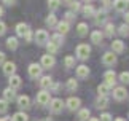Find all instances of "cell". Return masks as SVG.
<instances>
[{
	"mask_svg": "<svg viewBox=\"0 0 129 121\" xmlns=\"http://www.w3.org/2000/svg\"><path fill=\"white\" fill-rule=\"evenodd\" d=\"M115 121H124V119H123V118H116Z\"/></svg>",
	"mask_w": 129,
	"mask_h": 121,
	"instance_id": "cell-52",
	"label": "cell"
},
{
	"mask_svg": "<svg viewBox=\"0 0 129 121\" xmlns=\"http://www.w3.org/2000/svg\"><path fill=\"white\" fill-rule=\"evenodd\" d=\"M64 2H66V3H72L73 0H64Z\"/></svg>",
	"mask_w": 129,
	"mask_h": 121,
	"instance_id": "cell-51",
	"label": "cell"
},
{
	"mask_svg": "<svg viewBox=\"0 0 129 121\" xmlns=\"http://www.w3.org/2000/svg\"><path fill=\"white\" fill-rule=\"evenodd\" d=\"M37 102L40 105H46L49 104V93H46V91H42V93H38L37 96Z\"/></svg>",
	"mask_w": 129,
	"mask_h": 121,
	"instance_id": "cell-7",
	"label": "cell"
},
{
	"mask_svg": "<svg viewBox=\"0 0 129 121\" xmlns=\"http://www.w3.org/2000/svg\"><path fill=\"white\" fill-rule=\"evenodd\" d=\"M104 78H105V84H107L108 88L113 86V84H115V81H116V75H115V72H113V70H108V72H105Z\"/></svg>",
	"mask_w": 129,
	"mask_h": 121,
	"instance_id": "cell-5",
	"label": "cell"
},
{
	"mask_svg": "<svg viewBox=\"0 0 129 121\" xmlns=\"http://www.w3.org/2000/svg\"><path fill=\"white\" fill-rule=\"evenodd\" d=\"M5 30H7V26H5L3 22H0V35H3V34H5Z\"/></svg>",
	"mask_w": 129,
	"mask_h": 121,
	"instance_id": "cell-43",
	"label": "cell"
},
{
	"mask_svg": "<svg viewBox=\"0 0 129 121\" xmlns=\"http://www.w3.org/2000/svg\"><path fill=\"white\" fill-rule=\"evenodd\" d=\"M2 14H3V8L0 7V16H2Z\"/></svg>",
	"mask_w": 129,
	"mask_h": 121,
	"instance_id": "cell-50",
	"label": "cell"
},
{
	"mask_svg": "<svg viewBox=\"0 0 129 121\" xmlns=\"http://www.w3.org/2000/svg\"><path fill=\"white\" fill-rule=\"evenodd\" d=\"M3 99L7 100V102H11V100L16 99L14 89H11V88H7V89H5V91H3Z\"/></svg>",
	"mask_w": 129,
	"mask_h": 121,
	"instance_id": "cell-12",
	"label": "cell"
},
{
	"mask_svg": "<svg viewBox=\"0 0 129 121\" xmlns=\"http://www.w3.org/2000/svg\"><path fill=\"white\" fill-rule=\"evenodd\" d=\"M59 3H61V0H48V5L51 10H56L59 7Z\"/></svg>",
	"mask_w": 129,
	"mask_h": 121,
	"instance_id": "cell-35",
	"label": "cell"
},
{
	"mask_svg": "<svg viewBox=\"0 0 129 121\" xmlns=\"http://www.w3.org/2000/svg\"><path fill=\"white\" fill-rule=\"evenodd\" d=\"M8 110V102L5 99H0V113H5Z\"/></svg>",
	"mask_w": 129,
	"mask_h": 121,
	"instance_id": "cell-30",
	"label": "cell"
},
{
	"mask_svg": "<svg viewBox=\"0 0 129 121\" xmlns=\"http://www.w3.org/2000/svg\"><path fill=\"white\" fill-rule=\"evenodd\" d=\"M27 115L26 113H22V112H18V113H14V116H13V119L11 121H27Z\"/></svg>",
	"mask_w": 129,
	"mask_h": 121,
	"instance_id": "cell-23",
	"label": "cell"
},
{
	"mask_svg": "<svg viewBox=\"0 0 129 121\" xmlns=\"http://www.w3.org/2000/svg\"><path fill=\"white\" fill-rule=\"evenodd\" d=\"M102 60H104V64L112 65V64L116 62V56L113 53H105V54H104V57H102Z\"/></svg>",
	"mask_w": 129,
	"mask_h": 121,
	"instance_id": "cell-13",
	"label": "cell"
},
{
	"mask_svg": "<svg viewBox=\"0 0 129 121\" xmlns=\"http://www.w3.org/2000/svg\"><path fill=\"white\" fill-rule=\"evenodd\" d=\"M80 99H78V97H70V99H69L67 100V107L69 108H70V110H77L78 107H80Z\"/></svg>",
	"mask_w": 129,
	"mask_h": 121,
	"instance_id": "cell-16",
	"label": "cell"
},
{
	"mask_svg": "<svg viewBox=\"0 0 129 121\" xmlns=\"http://www.w3.org/2000/svg\"><path fill=\"white\" fill-rule=\"evenodd\" d=\"M46 24H48L49 27H51V26H56V24H57V21H56V16H53V14H49V16L46 18Z\"/></svg>",
	"mask_w": 129,
	"mask_h": 121,
	"instance_id": "cell-31",
	"label": "cell"
},
{
	"mask_svg": "<svg viewBox=\"0 0 129 121\" xmlns=\"http://www.w3.org/2000/svg\"><path fill=\"white\" fill-rule=\"evenodd\" d=\"M7 46H8L10 49H16V48H18V40L14 38V37H10V38L7 40Z\"/></svg>",
	"mask_w": 129,
	"mask_h": 121,
	"instance_id": "cell-24",
	"label": "cell"
},
{
	"mask_svg": "<svg viewBox=\"0 0 129 121\" xmlns=\"http://www.w3.org/2000/svg\"><path fill=\"white\" fill-rule=\"evenodd\" d=\"M64 62H66V67H73V64H75V59H73L72 56H67Z\"/></svg>",
	"mask_w": 129,
	"mask_h": 121,
	"instance_id": "cell-36",
	"label": "cell"
},
{
	"mask_svg": "<svg viewBox=\"0 0 129 121\" xmlns=\"http://www.w3.org/2000/svg\"><path fill=\"white\" fill-rule=\"evenodd\" d=\"M46 121H51V119H46Z\"/></svg>",
	"mask_w": 129,
	"mask_h": 121,
	"instance_id": "cell-54",
	"label": "cell"
},
{
	"mask_svg": "<svg viewBox=\"0 0 129 121\" xmlns=\"http://www.w3.org/2000/svg\"><path fill=\"white\" fill-rule=\"evenodd\" d=\"M99 121H112V116L108 113H104V115H101V119Z\"/></svg>",
	"mask_w": 129,
	"mask_h": 121,
	"instance_id": "cell-41",
	"label": "cell"
},
{
	"mask_svg": "<svg viewBox=\"0 0 129 121\" xmlns=\"http://www.w3.org/2000/svg\"><path fill=\"white\" fill-rule=\"evenodd\" d=\"M29 75H30L32 78H37L42 75V65L38 64H30L29 65Z\"/></svg>",
	"mask_w": 129,
	"mask_h": 121,
	"instance_id": "cell-4",
	"label": "cell"
},
{
	"mask_svg": "<svg viewBox=\"0 0 129 121\" xmlns=\"http://www.w3.org/2000/svg\"><path fill=\"white\" fill-rule=\"evenodd\" d=\"M120 80H121L123 83H129V72H123L120 75Z\"/></svg>",
	"mask_w": 129,
	"mask_h": 121,
	"instance_id": "cell-38",
	"label": "cell"
},
{
	"mask_svg": "<svg viewBox=\"0 0 129 121\" xmlns=\"http://www.w3.org/2000/svg\"><path fill=\"white\" fill-rule=\"evenodd\" d=\"M83 13H85L86 16H92V14H94V8L91 7V5H86V7L83 8Z\"/></svg>",
	"mask_w": 129,
	"mask_h": 121,
	"instance_id": "cell-32",
	"label": "cell"
},
{
	"mask_svg": "<svg viewBox=\"0 0 129 121\" xmlns=\"http://www.w3.org/2000/svg\"><path fill=\"white\" fill-rule=\"evenodd\" d=\"M104 21H105V14H104V13H99L97 18H96V22L99 24V22H104Z\"/></svg>",
	"mask_w": 129,
	"mask_h": 121,
	"instance_id": "cell-40",
	"label": "cell"
},
{
	"mask_svg": "<svg viewBox=\"0 0 129 121\" xmlns=\"http://www.w3.org/2000/svg\"><path fill=\"white\" fill-rule=\"evenodd\" d=\"M35 42L38 45H45L48 42V34H46V30H37L35 32Z\"/></svg>",
	"mask_w": 129,
	"mask_h": 121,
	"instance_id": "cell-3",
	"label": "cell"
},
{
	"mask_svg": "<svg viewBox=\"0 0 129 121\" xmlns=\"http://www.w3.org/2000/svg\"><path fill=\"white\" fill-rule=\"evenodd\" d=\"M85 2H86V3H91V2H92V0H85Z\"/></svg>",
	"mask_w": 129,
	"mask_h": 121,
	"instance_id": "cell-53",
	"label": "cell"
},
{
	"mask_svg": "<svg viewBox=\"0 0 129 121\" xmlns=\"http://www.w3.org/2000/svg\"><path fill=\"white\" fill-rule=\"evenodd\" d=\"M3 3H7V5H13V3H14V0H3Z\"/></svg>",
	"mask_w": 129,
	"mask_h": 121,
	"instance_id": "cell-46",
	"label": "cell"
},
{
	"mask_svg": "<svg viewBox=\"0 0 129 121\" xmlns=\"http://www.w3.org/2000/svg\"><path fill=\"white\" fill-rule=\"evenodd\" d=\"M46 49H48V54H54V53L57 51V46H56L54 43H51V42H49V43L46 45Z\"/></svg>",
	"mask_w": 129,
	"mask_h": 121,
	"instance_id": "cell-29",
	"label": "cell"
},
{
	"mask_svg": "<svg viewBox=\"0 0 129 121\" xmlns=\"http://www.w3.org/2000/svg\"><path fill=\"white\" fill-rule=\"evenodd\" d=\"M126 96H127V91L126 88H115V91H113V97H115L116 100H124L126 99Z\"/></svg>",
	"mask_w": 129,
	"mask_h": 121,
	"instance_id": "cell-6",
	"label": "cell"
},
{
	"mask_svg": "<svg viewBox=\"0 0 129 121\" xmlns=\"http://www.w3.org/2000/svg\"><path fill=\"white\" fill-rule=\"evenodd\" d=\"M112 49H113V53H123L124 43H123L121 40H113L112 42Z\"/></svg>",
	"mask_w": 129,
	"mask_h": 121,
	"instance_id": "cell-11",
	"label": "cell"
},
{
	"mask_svg": "<svg viewBox=\"0 0 129 121\" xmlns=\"http://www.w3.org/2000/svg\"><path fill=\"white\" fill-rule=\"evenodd\" d=\"M78 118H80V119H88V118H89V110H88V108L80 110V113H78Z\"/></svg>",
	"mask_w": 129,
	"mask_h": 121,
	"instance_id": "cell-28",
	"label": "cell"
},
{
	"mask_svg": "<svg viewBox=\"0 0 129 121\" xmlns=\"http://www.w3.org/2000/svg\"><path fill=\"white\" fill-rule=\"evenodd\" d=\"M66 18H67V21H72V19L75 18V16H73V13H72V11H69V13H66Z\"/></svg>",
	"mask_w": 129,
	"mask_h": 121,
	"instance_id": "cell-44",
	"label": "cell"
},
{
	"mask_svg": "<svg viewBox=\"0 0 129 121\" xmlns=\"http://www.w3.org/2000/svg\"><path fill=\"white\" fill-rule=\"evenodd\" d=\"M19 86H21V78H19L18 75H11V77H10V88L16 89Z\"/></svg>",
	"mask_w": 129,
	"mask_h": 121,
	"instance_id": "cell-17",
	"label": "cell"
},
{
	"mask_svg": "<svg viewBox=\"0 0 129 121\" xmlns=\"http://www.w3.org/2000/svg\"><path fill=\"white\" fill-rule=\"evenodd\" d=\"M49 107H51V112H53V113H59V112H62V107H64L62 99H53Z\"/></svg>",
	"mask_w": 129,
	"mask_h": 121,
	"instance_id": "cell-2",
	"label": "cell"
},
{
	"mask_svg": "<svg viewBox=\"0 0 129 121\" xmlns=\"http://www.w3.org/2000/svg\"><path fill=\"white\" fill-rule=\"evenodd\" d=\"M102 3H104V7H105V8H110L112 5H113V0H102Z\"/></svg>",
	"mask_w": 129,
	"mask_h": 121,
	"instance_id": "cell-42",
	"label": "cell"
},
{
	"mask_svg": "<svg viewBox=\"0 0 129 121\" xmlns=\"http://www.w3.org/2000/svg\"><path fill=\"white\" fill-rule=\"evenodd\" d=\"M124 21H126V22H129V13H126V14H124Z\"/></svg>",
	"mask_w": 129,
	"mask_h": 121,
	"instance_id": "cell-47",
	"label": "cell"
},
{
	"mask_svg": "<svg viewBox=\"0 0 129 121\" xmlns=\"http://www.w3.org/2000/svg\"><path fill=\"white\" fill-rule=\"evenodd\" d=\"M127 0H115L113 2V7H115V10H118V11H124V10L127 8Z\"/></svg>",
	"mask_w": 129,
	"mask_h": 121,
	"instance_id": "cell-15",
	"label": "cell"
},
{
	"mask_svg": "<svg viewBox=\"0 0 129 121\" xmlns=\"http://www.w3.org/2000/svg\"><path fill=\"white\" fill-rule=\"evenodd\" d=\"M77 86H78V84H77V81H75V80H73V78H70V80H69V81H67V88L70 89V91L77 89Z\"/></svg>",
	"mask_w": 129,
	"mask_h": 121,
	"instance_id": "cell-34",
	"label": "cell"
},
{
	"mask_svg": "<svg viewBox=\"0 0 129 121\" xmlns=\"http://www.w3.org/2000/svg\"><path fill=\"white\" fill-rule=\"evenodd\" d=\"M107 105H108L107 96H99V99H97V107H99V108H105Z\"/></svg>",
	"mask_w": 129,
	"mask_h": 121,
	"instance_id": "cell-22",
	"label": "cell"
},
{
	"mask_svg": "<svg viewBox=\"0 0 129 121\" xmlns=\"http://www.w3.org/2000/svg\"><path fill=\"white\" fill-rule=\"evenodd\" d=\"M3 62H5V54L0 53V64H3Z\"/></svg>",
	"mask_w": 129,
	"mask_h": 121,
	"instance_id": "cell-45",
	"label": "cell"
},
{
	"mask_svg": "<svg viewBox=\"0 0 129 121\" xmlns=\"http://www.w3.org/2000/svg\"><path fill=\"white\" fill-rule=\"evenodd\" d=\"M42 65L45 69H49L54 65V57L51 56V54H45V56L42 57Z\"/></svg>",
	"mask_w": 129,
	"mask_h": 121,
	"instance_id": "cell-9",
	"label": "cell"
},
{
	"mask_svg": "<svg viewBox=\"0 0 129 121\" xmlns=\"http://www.w3.org/2000/svg\"><path fill=\"white\" fill-rule=\"evenodd\" d=\"M51 84H53V80L49 78V77H43L40 80V86L43 89H49V88H51Z\"/></svg>",
	"mask_w": 129,
	"mask_h": 121,
	"instance_id": "cell-21",
	"label": "cell"
},
{
	"mask_svg": "<svg viewBox=\"0 0 129 121\" xmlns=\"http://www.w3.org/2000/svg\"><path fill=\"white\" fill-rule=\"evenodd\" d=\"M70 8H72V11H78V10H80V3L73 0V2L70 3Z\"/></svg>",
	"mask_w": 129,
	"mask_h": 121,
	"instance_id": "cell-39",
	"label": "cell"
},
{
	"mask_svg": "<svg viewBox=\"0 0 129 121\" xmlns=\"http://www.w3.org/2000/svg\"><path fill=\"white\" fill-rule=\"evenodd\" d=\"M97 93H99V96H107L108 94V86L105 83L99 84V86H97Z\"/></svg>",
	"mask_w": 129,
	"mask_h": 121,
	"instance_id": "cell-25",
	"label": "cell"
},
{
	"mask_svg": "<svg viewBox=\"0 0 129 121\" xmlns=\"http://www.w3.org/2000/svg\"><path fill=\"white\" fill-rule=\"evenodd\" d=\"M113 32H115V27H113V24H107V26H105V35L112 37Z\"/></svg>",
	"mask_w": 129,
	"mask_h": 121,
	"instance_id": "cell-33",
	"label": "cell"
},
{
	"mask_svg": "<svg viewBox=\"0 0 129 121\" xmlns=\"http://www.w3.org/2000/svg\"><path fill=\"white\" fill-rule=\"evenodd\" d=\"M89 53H91V48L88 45H78L77 46V54L80 59H86L89 56Z\"/></svg>",
	"mask_w": 129,
	"mask_h": 121,
	"instance_id": "cell-1",
	"label": "cell"
},
{
	"mask_svg": "<svg viewBox=\"0 0 129 121\" xmlns=\"http://www.w3.org/2000/svg\"><path fill=\"white\" fill-rule=\"evenodd\" d=\"M18 105L21 108L30 107V99H29V96H21V97H18Z\"/></svg>",
	"mask_w": 129,
	"mask_h": 121,
	"instance_id": "cell-14",
	"label": "cell"
},
{
	"mask_svg": "<svg viewBox=\"0 0 129 121\" xmlns=\"http://www.w3.org/2000/svg\"><path fill=\"white\" fill-rule=\"evenodd\" d=\"M0 121H11V119H10V118H2Z\"/></svg>",
	"mask_w": 129,
	"mask_h": 121,
	"instance_id": "cell-48",
	"label": "cell"
},
{
	"mask_svg": "<svg viewBox=\"0 0 129 121\" xmlns=\"http://www.w3.org/2000/svg\"><path fill=\"white\" fill-rule=\"evenodd\" d=\"M14 70H16V65L14 62H3V73L8 75V77H11L14 73Z\"/></svg>",
	"mask_w": 129,
	"mask_h": 121,
	"instance_id": "cell-8",
	"label": "cell"
},
{
	"mask_svg": "<svg viewBox=\"0 0 129 121\" xmlns=\"http://www.w3.org/2000/svg\"><path fill=\"white\" fill-rule=\"evenodd\" d=\"M89 121H99L97 118H89Z\"/></svg>",
	"mask_w": 129,
	"mask_h": 121,
	"instance_id": "cell-49",
	"label": "cell"
},
{
	"mask_svg": "<svg viewBox=\"0 0 129 121\" xmlns=\"http://www.w3.org/2000/svg\"><path fill=\"white\" fill-rule=\"evenodd\" d=\"M77 75L80 78H86L89 75V69L86 67V65H78V67H77Z\"/></svg>",
	"mask_w": 129,
	"mask_h": 121,
	"instance_id": "cell-19",
	"label": "cell"
},
{
	"mask_svg": "<svg viewBox=\"0 0 129 121\" xmlns=\"http://www.w3.org/2000/svg\"><path fill=\"white\" fill-rule=\"evenodd\" d=\"M56 27H57V32L59 34H67L69 32V22L67 21H62V22H57L56 24Z\"/></svg>",
	"mask_w": 129,
	"mask_h": 121,
	"instance_id": "cell-20",
	"label": "cell"
},
{
	"mask_svg": "<svg viewBox=\"0 0 129 121\" xmlns=\"http://www.w3.org/2000/svg\"><path fill=\"white\" fill-rule=\"evenodd\" d=\"M120 34L121 35H129V26L127 24H123V26L120 27Z\"/></svg>",
	"mask_w": 129,
	"mask_h": 121,
	"instance_id": "cell-37",
	"label": "cell"
},
{
	"mask_svg": "<svg viewBox=\"0 0 129 121\" xmlns=\"http://www.w3.org/2000/svg\"><path fill=\"white\" fill-rule=\"evenodd\" d=\"M102 37H104V34L101 32V30H94V32L91 34V42L96 43V45H99V43L102 42Z\"/></svg>",
	"mask_w": 129,
	"mask_h": 121,
	"instance_id": "cell-18",
	"label": "cell"
},
{
	"mask_svg": "<svg viewBox=\"0 0 129 121\" xmlns=\"http://www.w3.org/2000/svg\"><path fill=\"white\" fill-rule=\"evenodd\" d=\"M77 30H78V34H80V35H86L88 34V26H86L85 22H80V24H78V27H77Z\"/></svg>",
	"mask_w": 129,
	"mask_h": 121,
	"instance_id": "cell-27",
	"label": "cell"
},
{
	"mask_svg": "<svg viewBox=\"0 0 129 121\" xmlns=\"http://www.w3.org/2000/svg\"><path fill=\"white\" fill-rule=\"evenodd\" d=\"M62 35L61 34H56V35H53V38H51V43H54L56 46H59V45H62Z\"/></svg>",
	"mask_w": 129,
	"mask_h": 121,
	"instance_id": "cell-26",
	"label": "cell"
},
{
	"mask_svg": "<svg viewBox=\"0 0 129 121\" xmlns=\"http://www.w3.org/2000/svg\"><path fill=\"white\" fill-rule=\"evenodd\" d=\"M16 32H18V35H21V37H26V35L30 32V29L27 27V24L21 22V24H18V26H16Z\"/></svg>",
	"mask_w": 129,
	"mask_h": 121,
	"instance_id": "cell-10",
	"label": "cell"
}]
</instances>
